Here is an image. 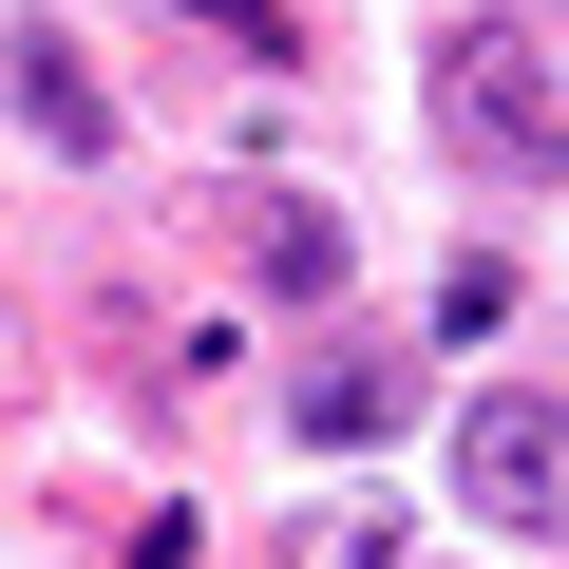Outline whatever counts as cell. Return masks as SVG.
<instances>
[{"label": "cell", "mask_w": 569, "mask_h": 569, "mask_svg": "<svg viewBox=\"0 0 569 569\" xmlns=\"http://www.w3.org/2000/svg\"><path fill=\"white\" fill-rule=\"evenodd\" d=\"M437 152H456V171H493V190L569 171V96H550L531 20H456V39H437Z\"/></svg>", "instance_id": "obj_1"}, {"label": "cell", "mask_w": 569, "mask_h": 569, "mask_svg": "<svg viewBox=\"0 0 569 569\" xmlns=\"http://www.w3.org/2000/svg\"><path fill=\"white\" fill-rule=\"evenodd\" d=\"M456 493H475L493 531H569V399H550V380L456 399Z\"/></svg>", "instance_id": "obj_2"}, {"label": "cell", "mask_w": 569, "mask_h": 569, "mask_svg": "<svg viewBox=\"0 0 569 569\" xmlns=\"http://www.w3.org/2000/svg\"><path fill=\"white\" fill-rule=\"evenodd\" d=\"M284 418H305L323 456H380V437L418 418V361H399V342H323L305 380H284Z\"/></svg>", "instance_id": "obj_3"}, {"label": "cell", "mask_w": 569, "mask_h": 569, "mask_svg": "<svg viewBox=\"0 0 569 569\" xmlns=\"http://www.w3.org/2000/svg\"><path fill=\"white\" fill-rule=\"evenodd\" d=\"M342 266H361V228L323 190H247V284L266 305H342Z\"/></svg>", "instance_id": "obj_4"}, {"label": "cell", "mask_w": 569, "mask_h": 569, "mask_svg": "<svg viewBox=\"0 0 569 569\" xmlns=\"http://www.w3.org/2000/svg\"><path fill=\"white\" fill-rule=\"evenodd\" d=\"M20 114H39L58 152H114V96L77 77V39H20Z\"/></svg>", "instance_id": "obj_5"}, {"label": "cell", "mask_w": 569, "mask_h": 569, "mask_svg": "<svg viewBox=\"0 0 569 569\" xmlns=\"http://www.w3.org/2000/svg\"><path fill=\"white\" fill-rule=\"evenodd\" d=\"M209 39H247V58H284V0H190Z\"/></svg>", "instance_id": "obj_6"}, {"label": "cell", "mask_w": 569, "mask_h": 569, "mask_svg": "<svg viewBox=\"0 0 569 569\" xmlns=\"http://www.w3.org/2000/svg\"><path fill=\"white\" fill-rule=\"evenodd\" d=\"M0 418H20V323H0Z\"/></svg>", "instance_id": "obj_7"}]
</instances>
